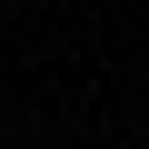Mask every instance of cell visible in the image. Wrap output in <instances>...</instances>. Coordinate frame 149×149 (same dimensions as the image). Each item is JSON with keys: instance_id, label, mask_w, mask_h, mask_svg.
I'll return each instance as SVG.
<instances>
[]
</instances>
